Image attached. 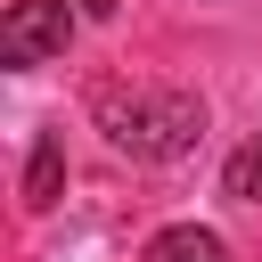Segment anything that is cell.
Instances as JSON below:
<instances>
[{"label":"cell","instance_id":"1","mask_svg":"<svg viewBox=\"0 0 262 262\" xmlns=\"http://www.w3.org/2000/svg\"><path fill=\"white\" fill-rule=\"evenodd\" d=\"M98 123H106V139L123 147V156H139V164H172V156H188L196 139H205V98L196 90H106L98 98Z\"/></svg>","mask_w":262,"mask_h":262},{"label":"cell","instance_id":"2","mask_svg":"<svg viewBox=\"0 0 262 262\" xmlns=\"http://www.w3.org/2000/svg\"><path fill=\"white\" fill-rule=\"evenodd\" d=\"M66 41H74V8H66V0H16L8 25H0V57H8V66L66 57Z\"/></svg>","mask_w":262,"mask_h":262},{"label":"cell","instance_id":"3","mask_svg":"<svg viewBox=\"0 0 262 262\" xmlns=\"http://www.w3.org/2000/svg\"><path fill=\"white\" fill-rule=\"evenodd\" d=\"M147 262H229V246L213 229H196V221H172V229L147 237Z\"/></svg>","mask_w":262,"mask_h":262},{"label":"cell","instance_id":"4","mask_svg":"<svg viewBox=\"0 0 262 262\" xmlns=\"http://www.w3.org/2000/svg\"><path fill=\"white\" fill-rule=\"evenodd\" d=\"M57 180H66V131H41L25 164V205H57Z\"/></svg>","mask_w":262,"mask_h":262},{"label":"cell","instance_id":"5","mask_svg":"<svg viewBox=\"0 0 262 262\" xmlns=\"http://www.w3.org/2000/svg\"><path fill=\"white\" fill-rule=\"evenodd\" d=\"M221 188H229V196H246V205H262V131H254V139H246V147L229 156Z\"/></svg>","mask_w":262,"mask_h":262},{"label":"cell","instance_id":"6","mask_svg":"<svg viewBox=\"0 0 262 262\" xmlns=\"http://www.w3.org/2000/svg\"><path fill=\"white\" fill-rule=\"evenodd\" d=\"M115 8H123V0H82V16H115Z\"/></svg>","mask_w":262,"mask_h":262}]
</instances>
